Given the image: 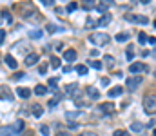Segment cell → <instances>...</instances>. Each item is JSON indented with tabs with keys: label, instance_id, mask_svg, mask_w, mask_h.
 <instances>
[{
	"label": "cell",
	"instance_id": "6da1fadb",
	"mask_svg": "<svg viewBox=\"0 0 156 136\" xmlns=\"http://www.w3.org/2000/svg\"><path fill=\"white\" fill-rule=\"evenodd\" d=\"M89 42H91V44H95V46H105L107 42H109V35L107 33H93L89 36Z\"/></svg>",
	"mask_w": 156,
	"mask_h": 136
},
{
	"label": "cell",
	"instance_id": "7a4b0ae2",
	"mask_svg": "<svg viewBox=\"0 0 156 136\" xmlns=\"http://www.w3.org/2000/svg\"><path fill=\"white\" fill-rule=\"evenodd\" d=\"M143 109L147 111V114H154V109H156V98H154V95L143 98Z\"/></svg>",
	"mask_w": 156,
	"mask_h": 136
},
{
	"label": "cell",
	"instance_id": "3957f363",
	"mask_svg": "<svg viewBox=\"0 0 156 136\" xmlns=\"http://www.w3.org/2000/svg\"><path fill=\"white\" fill-rule=\"evenodd\" d=\"M125 20H129V22H132V24H149V18L143 16V15H131V13H127Z\"/></svg>",
	"mask_w": 156,
	"mask_h": 136
},
{
	"label": "cell",
	"instance_id": "277c9868",
	"mask_svg": "<svg viewBox=\"0 0 156 136\" xmlns=\"http://www.w3.org/2000/svg\"><path fill=\"white\" fill-rule=\"evenodd\" d=\"M142 82H143V78H142V76H138V75H134V76H131V78L127 80V89H131V91H134V89H138Z\"/></svg>",
	"mask_w": 156,
	"mask_h": 136
},
{
	"label": "cell",
	"instance_id": "5b68a950",
	"mask_svg": "<svg viewBox=\"0 0 156 136\" xmlns=\"http://www.w3.org/2000/svg\"><path fill=\"white\" fill-rule=\"evenodd\" d=\"M129 71L132 73V75H138V73H142V71H149V67L145 66L143 62H134V64H131Z\"/></svg>",
	"mask_w": 156,
	"mask_h": 136
},
{
	"label": "cell",
	"instance_id": "8992f818",
	"mask_svg": "<svg viewBox=\"0 0 156 136\" xmlns=\"http://www.w3.org/2000/svg\"><path fill=\"white\" fill-rule=\"evenodd\" d=\"M0 96H2V100H13V93L7 85H2L0 87Z\"/></svg>",
	"mask_w": 156,
	"mask_h": 136
},
{
	"label": "cell",
	"instance_id": "52a82bcc",
	"mask_svg": "<svg viewBox=\"0 0 156 136\" xmlns=\"http://www.w3.org/2000/svg\"><path fill=\"white\" fill-rule=\"evenodd\" d=\"M4 60H6V64L11 67V69H16V67H18V62L15 60V56H13V55H6V56H4Z\"/></svg>",
	"mask_w": 156,
	"mask_h": 136
},
{
	"label": "cell",
	"instance_id": "ba28073f",
	"mask_svg": "<svg viewBox=\"0 0 156 136\" xmlns=\"http://www.w3.org/2000/svg\"><path fill=\"white\" fill-rule=\"evenodd\" d=\"M38 60H40L38 55H35V53H27V56H26V66H33V64H36Z\"/></svg>",
	"mask_w": 156,
	"mask_h": 136
},
{
	"label": "cell",
	"instance_id": "9c48e42d",
	"mask_svg": "<svg viewBox=\"0 0 156 136\" xmlns=\"http://www.w3.org/2000/svg\"><path fill=\"white\" fill-rule=\"evenodd\" d=\"M64 58H66L67 62H75V60H76V51H75V49H66Z\"/></svg>",
	"mask_w": 156,
	"mask_h": 136
},
{
	"label": "cell",
	"instance_id": "30bf717a",
	"mask_svg": "<svg viewBox=\"0 0 156 136\" xmlns=\"http://www.w3.org/2000/svg\"><path fill=\"white\" fill-rule=\"evenodd\" d=\"M122 93H123V87L116 85V87H113V89H109V93H107V96H109V98H114V96H120Z\"/></svg>",
	"mask_w": 156,
	"mask_h": 136
},
{
	"label": "cell",
	"instance_id": "8fae6325",
	"mask_svg": "<svg viewBox=\"0 0 156 136\" xmlns=\"http://www.w3.org/2000/svg\"><path fill=\"white\" fill-rule=\"evenodd\" d=\"M85 91H87V95L91 96V100H96V98H100V93H98V89H96V87H91V85H89Z\"/></svg>",
	"mask_w": 156,
	"mask_h": 136
},
{
	"label": "cell",
	"instance_id": "7c38bea8",
	"mask_svg": "<svg viewBox=\"0 0 156 136\" xmlns=\"http://www.w3.org/2000/svg\"><path fill=\"white\" fill-rule=\"evenodd\" d=\"M31 111H33L35 118H40V116H42V114H44V107L40 105V103H35V105H33V109H31Z\"/></svg>",
	"mask_w": 156,
	"mask_h": 136
},
{
	"label": "cell",
	"instance_id": "4fadbf2b",
	"mask_svg": "<svg viewBox=\"0 0 156 136\" xmlns=\"http://www.w3.org/2000/svg\"><path fill=\"white\" fill-rule=\"evenodd\" d=\"M109 22H111V15H109V13H103V15L100 16V20H98L96 24H98V26H107Z\"/></svg>",
	"mask_w": 156,
	"mask_h": 136
},
{
	"label": "cell",
	"instance_id": "5bb4252c",
	"mask_svg": "<svg viewBox=\"0 0 156 136\" xmlns=\"http://www.w3.org/2000/svg\"><path fill=\"white\" fill-rule=\"evenodd\" d=\"M16 95H18L20 98H29V96H31V91L26 89V87H18V89H16Z\"/></svg>",
	"mask_w": 156,
	"mask_h": 136
},
{
	"label": "cell",
	"instance_id": "9a60e30c",
	"mask_svg": "<svg viewBox=\"0 0 156 136\" xmlns=\"http://www.w3.org/2000/svg\"><path fill=\"white\" fill-rule=\"evenodd\" d=\"M113 6V0H100V7H98V11L102 13H105V9Z\"/></svg>",
	"mask_w": 156,
	"mask_h": 136
},
{
	"label": "cell",
	"instance_id": "2e32d148",
	"mask_svg": "<svg viewBox=\"0 0 156 136\" xmlns=\"http://www.w3.org/2000/svg\"><path fill=\"white\" fill-rule=\"evenodd\" d=\"M82 7H84L85 11H91V9L95 7V0H82Z\"/></svg>",
	"mask_w": 156,
	"mask_h": 136
},
{
	"label": "cell",
	"instance_id": "e0dca14e",
	"mask_svg": "<svg viewBox=\"0 0 156 136\" xmlns=\"http://www.w3.org/2000/svg\"><path fill=\"white\" fill-rule=\"evenodd\" d=\"M98 111H105V113H113L114 111V105L109 102V103H102V105L98 107Z\"/></svg>",
	"mask_w": 156,
	"mask_h": 136
},
{
	"label": "cell",
	"instance_id": "ac0fdd59",
	"mask_svg": "<svg viewBox=\"0 0 156 136\" xmlns=\"http://www.w3.org/2000/svg\"><path fill=\"white\" fill-rule=\"evenodd\" d=\"M46 93H47V87H46V85H42V83H38V85L35 87V95H38V96L46 95Z\"/></svg>",
	"mask_w": 156,
	"mask_h": 136
},
{
	"label": "cell",
	"instance_id": "d6986e66",
	"mask_svg": "<svg viewBox=\"0 0 156 136\" xmlns=\"http://www.w3.org/2000/svg\"><path fill=\"white\" fill-rule=\"evenodd\" d=\"M142 129H143V125H142L140 122H132V123H131V131H132V132H140Z\"/></svg>",
	"mask_w": 156,
	"mask_h": 136
},
{
	"label": "cell",
	"instance_id": "ffe728a7",
	"mask_svg": "<svg viewBox=\"0 0 156 136\" xmlns=\"http://www.w3.org/2000/svg\"><path fill=\"white\" fill-rule=\"evenodd\" d=\"M129 40V33H118L116 35V42L118 44H122V42H127Z\"/></svg>",
	"mask_w": 156,
	"mask_h": 136
},
{
	"label": "cell",
	"instance_id": "44dd1931",
	"mask_svg": "<svg viewBox=\"0 0 156 136\" xmlns=\"http://www.w3.org/2000/svg\"><path fill=\"white\" fill-rule=\"evenodd\" d=\"M13 129H15V132L24 131V120H16V122H15V125H13Z\"/></svg>",
	"mask_w": 156,
	"mask_h": 136
},
{
	"label": "cell",
	"instance_id": "7402d4cb",
	"mask_svg": "<svg viewBox=\"0 0 156 136\" xmlns=\"http://www.w3.org/2000/svg\"><path fill=\"white\" fill-rule=\"evenodd\" d=\"M138 42H140L142 46H145V44H147V33H143V31H140V33H138Z\"/></svg>",
	"mask_w": 156,
	"mask_h": 136
},
{
	"label": "cell",
	"instance_id": "603a6c76",
	"mask_svg": "<svg viewBox=\"0 0 156 136\" xmlns=\"http://www.w3.org/2000/svg\"><path fill=\"white\" fill-rule=\"evenodd\" d=\"M76 9H78V4L76 2H69L67 7H66V13H73V11H76Z\"/></svg>",
	"mask_w": 156,
	"mask_h": 136
},
{
	"label": "cell",
	"instance_id": "cb8c5ba5",
	"mask_svg": "<svg viewBox=\"0 0 156 136\" xmlns=\"http://www.w3.org/2000/svg\"><path fill=\"white\" fill-rule=\"evenodd\" d=\"M89 66L93 69H102V62H98V60H89Z\"/></svg>",
	"mask_w": 156,
	"mask_h": 136
},
{
	"label": "cell",
	"instance_id": "d4e9b609",
	"mask_svg": "<svg viewBox=\"0 0 156 136\" xmlns=\"http://www.w3.org/2000/svg\"><path fill=\"white\" fill-rule=\"evenodd\" d=\"M51 67H60V58L58 56H51Z\"/></svg>",
	"mask_w": 156,
	"mask_h": 136
},
{
	"label": "cell",
	"instance_id": "484cf974",
	"mask_svg": "<svg viewBox=\"0 0 156 136\" xmlns=\"http://www.w3.org/2000/svg\"><path fill=\"white\" fill-rule=\"evenodd\" d=\"M76 73L78 75H87V66H76Z\"/></svg>",
	"mask_w": 156,
	"mask_h": 136
},
{
	"label": "cell",
	"instance_id": "4316f807",
	"mask_svg": "<svg viewBox=\"0 0 156 136\" xmlns=\"http://www.w3.org/2000/svg\"><path fill=\"white\" fill-rule=\"evenodd\" d=\"M47 31H49V33H58V31H62V27H58V26H53V24H49V26H47Z\"/></svg>",
	"mask_w": 156,
	"mask_h": 136
},
{
	"label": "cell",
	"instance_id": "83f0119b",
	"mask_svg": "<svg viewBox=\"0 0 156 136\" xmlns=\"http://www.w3.org/2000/svg\"><path fill=\"white\" fill-rule=\"evenodd\" d=\"M29 36H31V38H42V31L35 29V31H31V33H29Z\"/></svg>",
	"mask_w": 156,
	"mask_h": 136
},
{
	"label": "cell",
	"instance_id": "f1b7e54d",
	"mask_svg": "<svg viewBox=\"0 0 156 136\" xmlns=\"http://www.w3.org/2000/svg\"><path fill=\"white\" fill-rule=\"evenodd\" d=\"M47 83H49V87H51V89H56V83H58V78H49V80H47Z\"/></svg>",
	"mask_w": 156,
	"mask_h": 136
},
{
	"label": "cell",
	"instance_id": "f546056e",
	"mask_svg": "<svg viewBox=\"0 0 156 136\" xmlns=\"http://www.w3.org/2000/svg\"><path fill=\"white\" fill-rule=\"evenodd\" d=\"M2 16L6 18V22H9V24H11V22H13V16H11V15H9V11H2Z\"/></svg>",
	"mask_w": 156,
	"mask_h": 136
},
{
	"label": "cell",
	"instance_id": "4dcf8cb0",
	"mask_svg": "<svg viewBox=\"0 0 156 136\" xmlns=\"http://www.w3.org/2000/svg\"><path fill=\"white\" fill-rule=\"evenodd\" d=\"M113 136H129V132H127V131H120V129H118V131H114V132H113Z\"/></svg>",
	"mask_w": 156,
	"mask_h": 136
},
{
	"label": "cell",
	"instance_id": "1f68e13d",
	"mask_svg": "<svg viewBox=\"0 0 156 136\" xmlns=\"http://www.w3.org/2000/svg\"><path fill=\"white\" fill-rule=\"evenodd\" d=\"M85 26H87V27H96V20H93V18H87Z\"/></svg>",
	"mask_w": 156,
	"mask_h": 136
},
{
	"label": "cell",
	"instance_id": "d6a6232c",
	"mask_svg": "<svg viewBox=\"0 0 156 136\" xmlns=\"http://www.w3.org/2000/svg\"><path fill=\"white\" fill-rule=\"evenodd\" d=\"M76 89H78V87H76V83H71V85H67V87H66V91H67V93H75Z\"/></svg>",
	"mask_w": 156,
	"mask_h": 136
},
{
	"label": "cell",
	"instance_id": "836d02e7",
	"mask_svg": "<svg viewBox=\"0 0 156 136\" xmlns=\"http://www.w3.org/2000/svg\"><path fill=\"white\" fill-rule=\"evenodd\" d=\"M40 132H42L44 136H49V127L47 125H42V127H40Z\"/></svg>",
	"mask_w": 156,
	"mask_h": 136
},
{
	"label": "cell",
	"instance_id": "e575fe53",
	"mask_svg": "<svg viewBox=\"0 0 156 136\" xmlns=\"http://www.w3.org/2000/svg\"><path fill=\"white\" fill-rule=\"evenodd\" d=\"M78 127H80V125H78V123H75V122H71V123H69V127H67V129H69V131H76Z\"/></svg>",
	"mask_w": 156,
	"mask_h": 136
},
{
	"label": "cell",
	"instance_id": "d590c367",
	"mask_svg": "<svg viewBox=\"0 0 156 136\" xmlns=\"http://www.w3.org/2000/svg\"><path fill=\"white\" fill-rule=\"evenodd\" d=\"M38 71H40V75H46V73H47V64H42Z\"/></svg>",
	"mask_w": 156,
	"mask_h": 136
},
{
	"label": "cell",
	"instance_id": "8d00e7d4",
	"mask_svg": "<svg viewBox=\"0 0 156 136\" xmlns=\"http://www.w3.org/2000/svg\"><path fill=\"white\" fill-rule=\"evenodd\" d=\"M78 114H80V113H67L66 116H67L69 120H73V118H78Z\"/></svg>",
	"mask_w": 156,
	"mask_h": 136
},
{
	"label": "cell",
	"instance_id": "74e56055",
	"mask_svg": "<svg viewBox=\"0 0 156 136\" xmlns=\"http://www.w3.org/2000/svg\"><path fill=\"white\" fill-rule=\"evenodd\" d=\"M78 136H98L96 132H91V131H85V132H80Z\"/></svg>",
	"mask_w": 156,
	"mask_h": 136
},
{
	"label": "cell",
	"instance_id": "f35d334b",
	"mask_svg": "<svg viewBox=\"0 0 156 136\" xmlns=\"http://www.w3.org/2000/svg\"><path fill=\"white\" fill-rule=\"evenodd\" d=\"M4 40H6V31L0 29V44H4Z\"/></svg>",
	"mask_w": 156,
	"mask_h": 136
},
{
	"label": "cell",
	"instance_id": "ab89813d",
	"mask_svg": "<svg viewBox=\"0 0 156 136\" xmlns=\"http://www.w3.org/2000/svg\"><path fill=\"white\" fill-rule=\"evenodd\" d=\"M44 6H55V0H40Z\"/></svg>",
	"mask_w": 156,
	"mask_h": 136
},
{
	"label": "cell",
	"instance_id": "60d3db41",
	"mask_svg": "<svg viewBox=\"0 0 156 136\" xmlns=\"http://www.w3.org/2000/svg\"><path fill=\"white\" fill-rule=\"evenodd\" d=\"M105 62H107V66H114V58L113 56H105Z\"/></svg>",
	"mask_w": 156,
	"mask_h": 136
},
{
	"label": "cell",
	"instance_id": "b9f144b4",
	"mask_svg": "<svg viewBox=\"0 0 156 136\" xmlns=\"http://www.w3.org/2000/svg\"><path fill=\"white\" fill-rule=\"evenodd\" d=\"M98 55H100V53H98V51H96V49H93V51H91V58H96ZM91 58H89V60H91Z\"/></svg>",
	"mask_w": 156,
	"mask_h": 136
},
{
	"label": "cell",
	"instance_id": "7bdbcfd3",
	"mask_svg": "<svg viewBox=\"0 0 156 136\" xmlns=\"http://www.w3.org/2000/svg\"><path fill=\"white\" fill-rule=\"evenodd\" d=\"M109 82H111L109 78H102V85H103V87H105V85H109Z\"/></svg>",
	"mask_w": 156,
	"mask_h": 136
},
{
	"label": "cell",
	"instance_id": "ee69618b",
	"mask_svg": "<svg viewBox=\"0 0 156 136\" xmlns=\"http://www.w3.org/2000/svg\"><path fill=\"white\" fill-rule=\"evenodd\" d=\"M147 42H149L151 46H154V42H156V38H154V36H147Z\"/></svg>",
	"mask_w": 156,
	"mask_h": 136
},
{
	"label": "cell",
	"instance_id": "f6af8a7d",
	"mask_svg": "<svg viewBox=\"0 0 156 136\" xmlns=\"http://www.w3.org/2000/svg\"><path fill=\"white\" fill-rule=\"evenodd\" d=\"M58 102H60V98H53V100H51V102H49V105H56V103H58Z\"/></svg>",
	"mask_w": 156,
	"mask_h": 136
},
{
	"label": "cell",
	"instance_id": "bcb514c9",
	"mask_svg": "<svg viewBox=\"0 0 156 136\" xmlns=\"http://www.w3.org/2000/svg\"><path fill=\"white\" fill-rule=\"evenodd\" d=\"M56 136H71V134H69V132H67V131H60V132H58V134H56Z\"/></svg>",
	"mask_w": 156,
	"mask_h": 136
},
{
	"label": "cell",
	"instance_id": "7dc6e473",
	"mask_svg": "<svg viewBox=\"0 0 156 136\" xmlns=\"http://www.w3.org/2000/svg\"><path fill=\"white\" fill-rule=\"evenodd\" d=\"M62 71H64V73H69V71H73V67H71V66H66V67H62Z\"/></svg>",
	"mask_w": 156,
	"mask_h": 136
},
{
	"label": "cell",
	"instance_id": "c3c4849f",
	"mask_svg": "<svg viewBox=\"0 0 156 136\" xmlns=\"http://www.w3.org/2000/svg\"><path fill=\"white\" fill-rule=\"evenodd\" d=\"M140 2H142V4H149V2H151V0H140Z\"/></svg>",
	"mask_w": 156,
	"mask_h": 136
}]
</instances>
